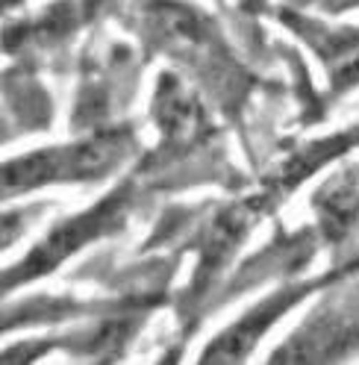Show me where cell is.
<instances>
[{"mask_svg":"<svg viewBox=\"0 0 359 365\" xmlns=\"http://www.w3.org/2000/svg\"><path fill=\"white\" fill-rule=\"evenodd\" d=\"M136 148V135L127 127L88 133L85 139L41 148L4 163V197H21L48 186L98 182L115 174Z\"/></svg>","mask_w":359,"mask_h":365,"instance_id":"6da1fadb","label":"cell"},{"mask_svg":"<svg viewBox=\"0 0 359 365\" xmlns=\"http://www.w3.org/2000/svg\"><path fill=\"white\" fill-rule=\"evenodd\" d=\"M139 6V24L153 48L180 59V65H186L197 77L204 74L207 80H218L227 88L236 83V62L224 48L218 27L204 12L180 0H145Z\"/></svg>","mask_w":359,"mask_h":365,"instance_id":"7a4b0ae2","label":"cell"},{"mask_svg":"<svg viewBox=\"0 0 359 365\" xmlns=\"http://www.w3.org/2000/svg\"><path fill=\"white\" fill-rule=\"evenodd\" d=\"M130 210H132V182H121L115 192H109L106 197L92 203L85 212H77L71 218L59 221L15 268L4 271V286L18 289L36 277L56 271L65 259H71L85 245L121 230L124 221L130 218Z\"/></svg>","mask_w":359,"mask_h":365,"instance_id":"3957f363","label":"cell"},{"mask_svg":"<svg viewBox=\"0 0 359 365\" xmlns=\"http://www.w3.org/2000/svg\"><path fill=\"white\" fill-rule=\"evenodd\" d=\"M359 354V283L330 292L301 327L271 354V362H345Z\"/></svg>","mask_w":359,"mask_h":365,"instance_id":"277c9868","label":"cell"},{"mask_svg":"<svg viewBox=\"0 0 359 365\" xmlns=\"http://www.w3.org/2000/svg\"><path fill=\"white\" fill-rule=\"evenodd\" d=\"M280 21L318 56L333 98L359 88V27H333L324 18L291 6L280 9Z\"/></svg>","mask_w":359,"mask_h":365,"instance_id":"5b68a950","label":"cell"},{"mask_svg":"<svg viewBox=\"0 0 359 365\" xmlns=\"http://www.w3.org/2000/svg\"><path fill=\"white\" fill-rule=\"evenodd\" d=\"M327 280L330 277L312 280V283H291V286L277 289L274 294H268V298L256 301L241 318H236L227 330H221L209 341L204 354H200V362H244L256 351L262 336L271 330L288 309H295L303 298H309V294Z\"/></svg>","mask_w":359,"mask_h":365,"instance_id":"8992f818","label":"cell"},{"mask_svg":"<svg viewBox=\"0 0 359 365\" xmlns=\"http://www.w3.org/2000/svg\"><path fill=\"white\" fill-rule=\"evenodd\" d=\"M256 215L259 212L254 203H230V207H224L209 218L204 233H200V257L194 268V280L189 286V298L204 294L207 286L218 277L221 265H227L233 259L239 245L251 236Z\"/></svg>","mask_w":359,"mask_h":365,"instance_id":"52a82bcc","label":"cell"},{"mask_svg":"<svg viewBox=\"0 0 359 365\" xmlns=\"http://www.w3.org/2000/svg\"><path fill=\"white\" fill-rule=\"evenodd\" d=\"M312 203H316L321 230L327 236L345 239L353 227H359V168L350 165L333 174L316 192Z\"/></svg>","mask_w":359,"mask_h":365,"instance_id":"ba28073f","label":"cell"},{"mask_svg":"<svg viewBox=\"0 0 359 365\" xmlns=\"http://www.w3.org/2000/svg\"><path fill=\"white\" fill-rule=\"evenodd\" d=\"M316 148H318V156L312 159V168H316V165H321V163H327V159H330V156H335V153H348V150H356V148H359V121H356L350 130H345L342 135H333V139H324V142H318Z\"/></svg>","mask_w":359,"mask_h":365,"instance_id":"9c48e42d","label":"cell"},{"mask_svg":"<svg viewBox=\"0 0 359 365\" xmlns=\"http://www.w3.org/2000/svg\"><path fill=\"white\" fill-rule=\"evenodd\" d=\"M291 9H318V15H345L350 9H359V0H286Z\"/></svg>","mask_w":359,"mask_h":365,"instance_id":"30bf717a","label":"cell"}]
</instances>
